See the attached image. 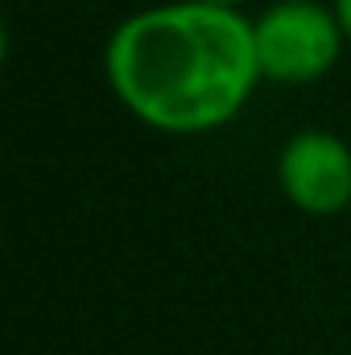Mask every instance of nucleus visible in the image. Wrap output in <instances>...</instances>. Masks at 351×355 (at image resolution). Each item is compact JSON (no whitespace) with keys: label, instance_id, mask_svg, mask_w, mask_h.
<instances>
[{"label":"nucleus","instance_id":"423d86ee","mask_svg":"<svg viewBox=\"0 0 351 355\" xmlns=\"http://www.w3.org/2000/svg\"><path fill=\"white\" fill-rule=\"evenodd\" d=\"M273 4H302V0H273Z\"/></svg>","mask_w":351,"mask_h":355},{"label":"nucleus","instance_id":"f03ea898","mask_svg":"<svg viewBox=\"0 0 351 355\" xmlns=\"http://www.w3.org/2000/svg\"><path fill=\"white\" fill-rule=\"evenodd\" d=\"M252 33H257L261 79H273V83H314L331 75L348 42L335 8L318 0L264 8L252 21Z\"/></svg>","mask_w":351,"mask_h":355},{"label":"nucleus","instance_id":"39448f33","mask_svg":"<svg viewBox=\"0 0 351 355\" xmlns=\"http://www.w3.org/2000/svg\"><path fill=\"white\" fill-rule=\"evenodd\" d=\"M203 4H223V8H240V4H248V0H203Z\"/></svg>","mask_w":351,"mask_h":355},{"label":"nucleus","instance_id":"7ed1b4c3","mask_svg":"<svg viewBox=\"0 0 351 355\" xmlns=\"http://www.w3.org/2000/svg\"><path fill=\"white\" fill-rule=\"evenodd\" d=\"M281 194L306 215L351 211V149L327 128H306L277 157Z\"/></svg>","mask_w":351,"mask_h":355},{"label":"nucleus","instance_id":"f257e3e1","mask_svg":"<svg viewBox=\"0 0 351 355\" xmlns=\"http://www.w3.org/2000/svg\"><path fill=\"white\" fill-rule=\"evenodd\" d=\"M112 95L170 137L215 132L261 83L257 33L240 8L174 0L124 17L103 50Z\"/></svg>","mask_w":351,"mask_h":355},{"label":"nucleus","instance_id":"20e7f679","mask_svg":"<svg viewBox=\"0 0 351 355\" xmlns=\"http://www.w3.org/2000/svg\"><path fill=\"white\" fill-rule=\"evenodd\" d=\"M331 8H335V17H339V25H343V37L351 42V0H335Z\"/></svg>","mask_w":351,"mask_h":355}]
</instances>
